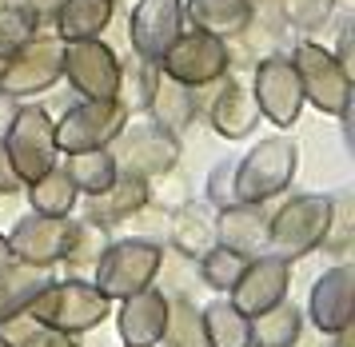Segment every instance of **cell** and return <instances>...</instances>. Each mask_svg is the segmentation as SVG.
<instances>
[{"label":"cell","mask_w":355,"mask_h":347,"mask_svg":"<svg viewBox=\"0 0 355 347\" xmlns=\"http://www.w3.org/2000/svg\"><path fill=\"white\" fill-rule=\"evenodd\" d=\"M44 335H49V328H40L28 312H20V316L0 323V339L12 347H44Z\"/></svg>","instance_id":"d590c367"},{"label":"cell","mask_w":355,"mask_h":347,"mask_svg":"<svg viewBox=\"0 0 355 347\" xmlns=\"http://www.w3.org/2000/svg\"><path fill=\"white\" fill-rule=\"evenodd\" d=\"M148 200H152L148 180L128 176V172H116V180L108 184V188L96 192V196H88L84 220L100 223V228H112V223H124V220H132L136 212H144Z\"/></svg>","instance_id":"ffe728a7"},{"label":"cell","mask_w":355,"mask_h":347,"mask_svg":"<svg viewBox=\"0 0 355 347\" xmlns=\"http://www.w3.org/2000/svg\"><path fill=\"white\" fill-rule=\"evenodd\" d=\"M331 228V196H291L275 216H268V252L279 260H304L315 252Z\"/></svg>","instance_id":"3957f363"},{"label":"cell","mask_w":355,"mask_h":347,"mask_svg":"<svg viewBox=\"0 0 355 347\" xmlns=\"http://www.w3.org/2000/svg\"><path fill=\"white\" fill-rule=\"evenodd\" d=\"M60 76H68V84L76 88L80 100H116L120 56L100 36H92V40H64Z\"/></svg>","instance_id":"8fae6325"},{"label":"cell","mask_w":355,"mask_h":347,"mask_svg":"<svg viewBox=\"0 0 355 347\" xmlns=\"http://www.w3.org/2000/svg\"><path fill=\"white\" fill-rule=\"evenodd\" d=\"M64 172H68V180L76 184V192H80V196H96V192H104L116 180V160H112V152H108V148L68 152Z\"/></svg>","instance_id":"f1b7e54d"},{"label":"cell","mask_w":355,"mask_h":347,"mask_svg":"<svg viewBox=\"0 0 355 347\" xmlns=\"http://www.w3.org/2000/svg\"><path fill=\"white\" fill-rule=\"evenodd\" d=\"M8 4H12V0H0V8H8Z\"/></svg>","instance_id":"f6af8a7d"},{"label":"cell","mask_w":355,"mask_h":347,"mask_svg":"<svg viewBox=\"0 0 355 347\" xmlns=\"http://www.w3.org/2000/svg\"><path fill=\"white\" fill-rule=\"evenodd\" d=\"M112 312V300L96 291L92 280H52L33 303H28V316L49 328V332H64V335H80V332H92L100 328Z\"/></svg>","instance_id":"6da1fadb"},{"label":"cell","mask_w":355,"mask_h":347,"mask_svg":"<svg viewBox=\"0 0 355 347\" xmlns=\"http://www.w3.org/2000/svg\"><path fill=\"white\" fill-rule=\"evenodd\" d=\"M208 204L216 208V212L240 204V200H236V164H232V160L216 164V168L208 172Z\"/></svg>","instance_id":"8d00e7d4"},{"label":"cell","mask_w":355,"mask_h":347,"mask_svg":"<svg viewBox=\"0 0 355 347\" xmlns=\"http://www.w3.org/2000/svg\"><path fill=\"white\" fill-rule=\"evenodd\" d=\"M108 244H112L108 239V228H100L92 220H80V223H72V239H68V248L60 260L72 268V276H84V271L96 268V260L104 255Z\"/></svg>","instance_id":"1f68e13d"},{"label":"cell","mask_w":355,"mask_h":347,"mask_svg":"<svg viewBox=\"0 0 355 347\" xmlns=\"http://www.w3.org/2000/svg\"><path fill=\"white\" fill-rule=\"evenodd\" d=\"M160 76V64L156 60H144L132 52L128 64H120V88H116V100L124 104V112H144L148 108V96H152V84Z\"/></svg>","instance_id":"4dcf8cb0"},{"label":"cell","mask_w":355,"mask_h":347,"mask_svg":"<svg viewBox=\"0 0 355 347\" xmlns=\"http://www.w3.org/2000/svg\"><path fill=\"white\" fill-rule=\"evenodd\" d=\"M72 223L68 216H24L17 220V228L8 232V252L12 260L20 264H36V268H52V264H60V255H64L68 239H72Z\"/></svg>","instance_id":"5bb4252c"},{"label":"cell","mask_w":355,"mask_h":347,"mask_svg":"<svg viewBox=\"0 0 355 347\" xmlns=\"http://www.w3.org/2000/svg\"><path fill=\"white\" fill-rule=\"evenodd\" d=\"M4 148L12 160V172L20 176V184H33L36 176H44L56 164L60 148H56V124L40 104H17L12 124L4 128Z\"/></svg>","instance_id":"277c9868"},{"label":"cell","mask_w":355,"mask_h":347,"mask_svg":"<svg viewBox=\"0 0 355 347\" xmlns=\"http://www.w3.org/2000/svg\"><path fill=\"white\" fill-rule=\"evenodd\" d=\"M0 347H12V344H4V339H0Z\"/></svg>","instance_id":"bcb514c9"},{"label":"cell","mask_w":355,"mask_h":347,"mask_svg":"<svg viewBox=\"0 0 355 347\" xmlns=\"http://www.w3.org/2000/svg\"><path fill=\"white\" fill-rule=\"evenodd\" d=\"M44 347H80L72 335H64V332H49L44 335Z\"/></svg>","instance_id":"7bdbcfd3"},{"label":"cell","mask_w":355,"mask_h":347,"mask_svg":"<svg viewBox=\"0 0 355 347\" xmlns=\"http://www.w3.org/2000/svg\"><path fill=\"white\" fill-rule=\"evenodd\" d=\"M128 124V112L120 100H80L60 116L56 124V148L60 152H88V148H108Z\"/></svg>","instance_id":"7c38bea8"},{"label":"cell","mask_w":355,"mask_h":347,"mask_svg":"<svg viewBox=\"0 0 355 347\" xmlns=\"http://www.w3.org/2000/svg\"><path fill=\"white\" fill-rule=\"evenodd\" d=\"M252 0H188L184 4V20L200 32H211L220 40H232L240 36L248 24H252Z\"/></svg>","instance_id":"7402d4cb"},{"label":"cell","mask_w":355,"mask_h":347,"mask_svg":"<svg viewBox=\"0 0 355 347\" xmlns=\"http://www.w3.org/2000/svg\"><path fill=\"white\" fill-rule=\"evenodd\" d=\"M216 244H224L243 260L268 252V212L263 204H232L216 212Z\"/></svg>","instance_id":"d6986e66"},{"label":"cell","mask_w":355,"mask_h":347,"mask_svg":"<svg viewBox=\"0 0 355 347\" xmlns=\"http://www.w3.org/2000/svg\"><path fill=\"white\" fill-rule=\"evenodd\" d=\"M4 264H12V252H8V239L0 232V268H4Z\"/></svg>","instance_id":"ee69618b"},{"label":"cell","mask_w":355,"mask_h":347,"mask_svg":"<svg viewBox=\"0 0 355 347\" xmlns=\"http://www.w3.org/2000/svg\"><path fill=\"white\" fill-rule=\"evenodd\" d=\"M164 319H168V296H164V287L148 284L120 300L116 328H120L124 347H156L164 335Z\"/></svg>","instance_id":"e0dca14e"},{"label":"cell","mask_w":355,"mask_h":347,"mask_svg":"<svg viewBox=\"0 0 355 347\" xmlns=\"http://www.w3.org/2000/svg\"><path fill=\"white\" fill-rule=\"evenodd\" d=\"M24 188H28L33 212H40V216H72V208H76V200H80L76 184H72L68 172L56 168V164H52L44 176H36L33 184H24Z\"/></svg>","instance_id":"4316f807"},{"label":"cell","mask_w":355,"mask_h":347,"mask_svg":"<svg viewBox=\"0 0 355 347\" xmlns=\"http://www.w3.org/2000/svg\"><path fill=\"white\" fill-rule=\"evenodd\" d=\"M300 168V144L291 136H263V140L236 160V200L240 204H268L272 196L291 188Z\"/></svg>","instance_id":"7a4b0ae2"},{"label":"cell","mask_w":355,"mask_h":347,"mask_svg":"<svg viewBox=\"0 0 355 347\" xmlns=\"http://www.w3.org/2000/svg\"><path fill=\"white\" fill-rule=\"evenodd\" d=\"M24 184H20V176L12 172V160H8V148H4V140H0V196H12V192H20Z\"/></svg>","instance_id":"f35d334b"},{"label":"cell","mask_w":355,"mask_h":347,"mask_svg":"<svg viewBox=\"0 0 355 347\" xmlns=\"http://www.w3.org/2000/svg\"><path fill=\"white\" fill-rule=\"evenodd\" d=\"M184 32V0H136L128 20V44L144 60H160Z\"/></svg>","instance_id":"9a60e30c"},{"label":"cell","mask_w":355,"mask_h":347,"mask_svg":"<svg viewBox=\"0 0 355 347\" xmlns=\"http://www.w3.org/2000/svg\"><path fill=\"white\" fill-rule=\"evenodd\" d=\"M355 316V268L336 264L311 287V323L323 335H343Z\"/></svg>","instance_id":"2e32d148"},{"label":"cell","mask_w":355,"mask_h":347,"mask_svg":"<svg viewBox=\"0 0 355 347\" xmlns=\"http://www.w3.org/2000/svg\"><path fill=\"white\" fill-rule=\"evenodd\" d=\"M252 96H256V108L263 120H272L275 128L295 124L304 112V88L291 68V56H284V52L259 56L252 64Z\"/></svg>","instance_id":"30bf717a"},{"label":"cell","mask_w":355,"mask_h":347,"mask_svg":"<svg viewBox=\"0 0 355 347\" xmlns=\"http://www.w3.org/2000/svg\"><path fill=\"white\" fill-rule=\"evenodd\" d=\"M0 96H4V92H0Z\"/></svg>","instance_id":"7dc6e473"},{"label":"cell","mask_w":355,"mask_h":347,"mask_svg":"<svg viewBox=\"0 0 355 347\" xmlns=\"http://www.w3.org/2000/svg\"><path fill=\"white\" fill-rule=\"evenodd\" d=\"M33 32H36V24L20 12V8H12V4H8V8H0V64L8 60V56H12V52H17Z\"/></svg>","instance_id":"e575fe53"},{"label":"cell","mask_w":355,"mask_h":347,"mask_svg":"<svg viewBox=\"0 0 355 347\" xmlns=\"http://www.w3.org/2000/svg\"><path fill=\"white\" fill-rule=\"evenodd\" d=\"M288 284H291V264L279 260V255H272V252H263L256 260H248V268L232 284L227 300H232L236 312H243V316L252 319L259 312H268L272 303L288 300Z\"/></svg>","instance_id":"4fadbf2b"},{"label":"cell","mask_w":355,"mask_h":347,"mask_svg":"<svg viewBox=\"0 0 355 347\" xmlns=\"http://www.w3.org/2000/svg\"><path fill=\"white\" fill-rule=\"evenodd\" d=\"M12 112H17V100L12 96H0V136H4V128L12 124Z\"/></svg>","instance_id":"b9f144b4"},{"label":"cell","mask_w":355,"mask_h":347,"mask_svg":"<svg viewBox=\"0 0 355 347\" xmlns=\"http://www.w3.org/2000/svg\"><path fill=\"white\" fill-rule=\"evenodd\" d=\"M220 88H216V96H211V128L224 136V140H243V136H252L256 132V124L263 120L256 108V96H252V88L243 84L240 76H220L216 80Z\"/></svg>","instance_id":"ac0fdd59"},{"label":"cell","mask_w":355,"mask_h":347,"mask_svg":"<svg viewBox=\"0 0 355 347\" xmlns=\"http://www.w3.org/2000/svg\"><path fill=\"white\" fill-rule=\"evenodd\" d=\"M60 56H64V40L56 32H33L24 44L0 64V92L12 100H28V96L49 92L60 80Z\"/></svg>","instance_id":"ba28073f"},{"label":"cell","mask_w":355,"mask_h":347,"mask_svg":"<svg viewBox=\"0 0 355 347\" xmlns=\"http://www.w3.org/2000/svg\"><path fill=\"white\" fill-rule=\"evenodd\" d=\"M52 284V268H36V264H4L0 268V323L4 319L28 312V303Z\"/></svg>","instance_id":"603a6c76"},{"label":"cell","mask_w":355,"mask_h":347,"mask_svg":"<svg viewBox=\"0 0 355 347\" xmlns=\"http://www.w3.org/2000/svg\"><path fill=\"white\" fill-rule=\"evenodd\" d=\"M200 316L208 347H252V319L236 312L232 300H211L208 307H200Z\"/></svg>","instance_id":"484cf974"},{"label":"cell","mask_w":355,"mask_h":347,"mask_svg":"<svg viewBox=\"0 0 355 347\" xmlns=\"http://www.w3.org/2000/svg\"><path fill=\"white\" fill-rule=\"evenodd\" d=\"M116 160V172L140 176V180H160L180 164V140L172 132H164L152 120H132L120 128V136L108 144Z\"/></svg>","instance_id":"5b68a950"},{"label":"cell","mask_w":355,"mask_h":347,"mask_svg":"<svg viewBox=\"0 0 355 347\" xmlns=\"http://www.w3.org/2000/svg\"><path fill=\"white\" fill-rule=\"evenodd\" d=\"M331 56H336L347 72H355V28L352 24H343V32H339V48L331 52Z\"/></svg>","instance_id":"ab89813d"},{"label":"cell","mask_w":355,"mask_h":347,"mask_svg":"<svg viewBox=\"0 0 355 347\" xmlns=\"http://www.w3.org/2000/svg\"><path fill=\"white\" fill-rule=\"evenodd\" d=\"M160 264H164L160 244H152V239H116L96 260L92 284L108 300H124V296L152 284L160 276Z\"/></svg>","instance_id":"8992f818"},{"label":"cell","mask_w":355,"mask_h":347,"mask_svg":"<svg viewBox=\"0 0 355 347\" xmlns=\"http://www.w3.org/2000/svg\"><path fill=\"white\" fill-rule=\"evenodd\" d=\"M300 332H304V316L288 300H279L268 312L252 316V347H291V339Z\"/></svg>","instance_id":"83f0119b"},{"label":"cell","mask_w":355,"mask_h":347,"mask_svg":"<svg viewBox=\"0 0 355 347\" xmlns=\"http://www.w3.org/2000/svg\"><path fill=\"white\" fill-rule=\"evenodd\" d=\"M148 116H152V124H160L164 132H184V128L192 124L196 116H200V100H196V88L188 84H180L172 76H156L152 84V96H148Z\"/></svg>","instance_id":"44dd1931"},{"label":"cell","mask_w":355,"mask_h":347,"mask_svg":"<svg viewBox=\"0 0 355 347\" xmlns=\"http://www.w3.org/2000/svg\"><path fill=\"white\" fill-rule=\"evenodd\" d=\"M116 0H60V8L52 16L60 40H92L112 24Z\"/></svg>","instance_id":"cb8c5ba5"},{"label":"cell","mask_w":355,"mask_h":347,"mask_svg":"<svg viewBox=\"0 0 355 347\" xmlns=\"http://www.w3.org/2000/svg\"><path fill=\"white\" fill-rule=\"evenodd\" d=\"M243 268H248V260L240 252L224 248V244H216V248H208L200 255V280L208 287H216V291H232V284L240 280Z\"/></svg>","instance_id":"d6a6232c"},{"label":"cell","mask_w":355,"mask_h":347,"mask_svg":"<svg viewBox=\"0 0 355 347\" xmlns=\"http://www.w3.org/2000/svg\"><path fill=\"white\" fill-rule=\"evenodd\" d=\"M156 64H160L164 76L180 80L188 88H208L220 76H227V40L211 36V32H200V28L180 32Z\"/></svg>","instance_id":"9c48e42d"},{"label":"cell","mask_w":355,"mask_h":347,"mask_svg":"<svg viewBox=\"0 0 355 347\" xmlns=\"http://www.w3.org/2000/svg\"><path fill=\"white\" fill-rule=\"evenodd\" d=\"M172 244L188 260H200L208 248H216V212H211V204H180L172 212Z\"/></svg>","instance_id":"d4e9b609"},{"label":"cell","mask_w":355,"mask_h":347,"mask_svg":"<svg viewBox=\"0 0 355 347\" xmlns=\"http://www.w3.org/2000/svg\"><path fill=\"white\" fill-rule=\"evenodd\" d=\"M291 68L304 88V104H315L323 116H339L343 108H352V72L331 56V48L300 40L291 48Z\"/></svg>","instance_id":"52a82bcc"},{"label":"cell","mask_w":355,"mask_h":347,"mask_svg":"<svg viewBox=\"0 0 355 347\" xmlns=\"http://www.w3.org/2000/svg\"><path fill=\"white\" fill-rule=\"evenodd\" d=\"M336 4L339 0H279V16L300 32H320L331 20Z\"/></svg>","instance_id":"836d02e7"},{"label":"cell","mask_w":355,"mask_h":347,"mask_svg":"<svg viewBox=\"0 0 355 347\" xmlns=\"http://www.w3.org/2000/svg\"><path fill=\"white\" fill-rule=\"evenodd\" d=\"M291 347H331V335H323V332H315V335H295L291 339Z\"/></svg>","instance_id":"60d3db41"},{"label":"cell","mask_w":355,"mask_h":347,"mask_svg":"<svg viewBox=\"0 0 355 347\" xmlns=\"http://www.w3.org/2000/svg\"><path fill=\"white\" fill-rule=\"evenodd\" d=\"M160 339L168 347H208L200 307L192 300H184V296H168V319H164Z\"/></svg>","instance_id":"f546056e"},{"label":"cell","mask_w":355,"mask_h":347,"mask_svg":"<svg viewBox=\"0 0 355 347\" xmlns=\"http://www.w3.org/2000/svg\"><path fill=\"white\" fill-rule=\"evenodd\" d=\"M12 8H20V12L36 24V32H40V24H52V16H56V8H60V0H12Z\"/></svg>","instance_id":"74e56055"}]
</instances>
